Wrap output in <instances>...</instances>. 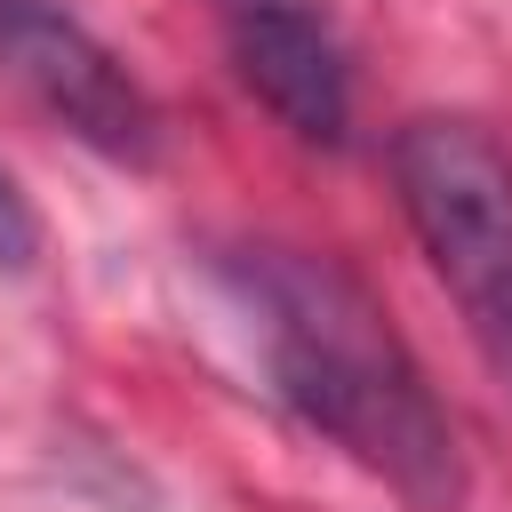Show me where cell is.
I'll return each instance as SVG.
<instances>
[{"label":"cell","mask_w":512,"mask_h":512,"mask_svg":"<svg viewBox=\"0 0 512 512\" xmlns=\"http://www.w3.org/2000/svg\"><path fill=\"white\" fill-rule=\"evenodd\" d=\"M224 48L256 104L304 136V144H344L352 128V64L320 0H216Z\"/></svg>","instance_id":"obj_4"},{"label":"cell","mask_w":512,"mask_h":512,"mask_svg":"<svg viewBox=\"0 0 512 512\" xmlns=\"http://www.w3.org/2000/svg\"><path fill=\"white\" fill-rule=\"evenodd\" d=\"M392 192L480 352L512 376V160L480 120L416 112L392 136Z\"/></svg>","instance_id":"obj_2"},{"label":"cell","mask_w":512,"mask_h":512,"mask_svg":"<svg viewBox=\"0 0 512 512\" xmlns=\"http://www.w3.org/2000/svg\"><path fill=\"white\" fill-rule=\"evenodd\" d=\"M40 264V216L16 192V176L0 168V272H32Z\"/></svg>","instance_id":"obj_5"},{"label":"cell","mask_w":512,"mask_h":512,"mask_svg":"<svg viewBox=\"0 0 512 512\" xmlns=\"http://www.w3.org/2000/svg\"><path fill=\"white\" fill-rule=\"evenodd\" d=\"M224 288L256 328L264 376L280 408L368 464L384 488H400L416 512H456L464 504V448L448 408L432 400L416 352L384 320V304L312 248L256 240L224 256Z\"/></svg>","instance_id":"obj_1"},{"label":"cell","mask_w":512,"mask_h":512,"mask_svg":"<svg viewBox=\"0 0 512 512\" xmlns=\"http://www.w3.org/2000/svg\"><path fill=\"white\" fill-rule=\"evenodd\" d=\"M0 72L88 152L144 168L160 152V104L144 80L56 0H0Z\"/></svg>","instance_id":"obj_3"}]
</instances>
